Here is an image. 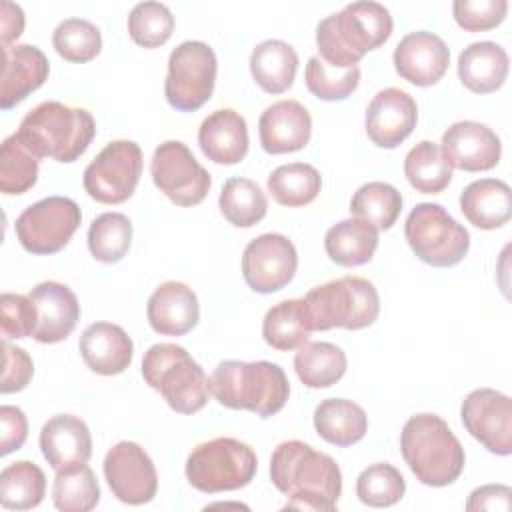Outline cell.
Returning <instances> with one entry per match:
<instances>
[{"instance_id": "6da1fadb", "label": "cell", "mask_w": 512, "mask_h": 512, "mask_svg": "<svg viewBox=\"0 0 512 512\" xmlns=\"http://www.w3.org/2000/svg\"><path fill=\"white\" fill-rule=\"evenodd\" d=\"M270 478L288 496L284 508L332 512L342 494V472L336 460L300 440L276 446L270 458Z\"/></svg>"}, {"instance_id": "7a4b0ae2", "label": "cell", "mask_w": 512, "mask_h": 512, "mask_svg": "<svg viewBox=\"0 0 512 512\" xmlns=\"http://www.w3.org/2000/svg\"><path fill=\"white\" fill-rule=\"evenodd\" d=\"M394 22L384 4L352 2L326 16L316 28L320 58L338 70L356 66L366 52L380 48L392 34Z\"/></svg>"}, {"instance_id": "3957f363", "label": "cell", "mask_w": 512, "mask_h": 512, "mask_svg": "<svg viewBox=\"0 0 512 512\" xmlns=\"http://www.w3.org/2000/svg\"><path fill=\"white\" fill-rule=\"evenodd\" d=\"M96 122L86 108L46 100L20 122L16 136L38 158L74 162L90 146Z\"/></svg>"}, {"instance_id": "277c9868", "label": "cell", "mask_w": 512, "mask_h": 512, "mask_svg": "<svg viewBox=\"0 0 512 512\" xmlns=\"http://www.w3.org/2000/svg\"><path fill=\"white\" fill-rule=\"evenodd\" d=\"M210 392L230 410H248L260 418H270L284 408L290 382L274 362L224 360L210 376Z\"/></svg>"}, {"instance_id": "5b68a950", "label": "cell", "mask_w": 512, "mask_h": 512, "mask_svg": "<svg viewBox=\"0 0 512 512\" xmlns=\"http://www.w3.org/2000/svg\"><path fill=\"white\" fill-rule=\"evenodd\" d=\"M402 458L426 486L452 484L464 470L466 454L450 426L436 414L410 416L400 432Z\"/></svg>"}, {"instance_id": "8992f818", "label": "cell", "mask_w": 512, "mask_h": 512, "mask_svg": "<svg viewBox=\"0 0 512 512\" xmlns=\"http://www.w3.org/2000/svg\"><path fill=\"white\" fill-rule=\"evenodd\" d=\"M142 376L178 414H196L208 402L210 378L178 344L162 342L150 346L142 358Z\"/></svg>"}, {"instance_id": "52a82bcc", "label": "cell", "mask_w": 512, "mask_h": 512, "mask_svg": "<svg viewBox=\"0 0 512 512\" xmlns=\"http://www.w3.org/2000/svg\"><path fill=\"white\" fill-rule=\"evenodd\" d=\"M312 330H360L378 318L380 298L374 284L360 276H342L314 286L304 296Z\"/></svg>"}, {"instance_id": "ba28073f", "label": "cell", "mask_w": 512, "mask_h": 512, "mask_svg": "<svg viewBox=\"0 0 512 512\" xmlns=\"http://www.w3.org/2000/svg\"><path fill=\"white\" fill-rule=\"evenodd\" d=\"M256 470V452L228 436L198 444L186 460L188 482L204 494L244 488L254 480Z\"/></svg>"}, {"instance_id": "9c48e42d", "label": "cell", "mask_w": 512, "mask_h": 512, "mask_svg": "<svg viewBox=\"0 0 512 512\" xmlns=\"http://www.w3.org/2000/svg\"><path fill=\"white\" fill-rule=\"evenodd\" d=\"M404 236L412 252L434 268L460 264L470 248L468 230L434 202H420L412 208L404 224Z\"/></svg>"}, {"instance_id": "30bf717a", "label": "cell", "mask_w": 512, "mask_h": 512, "mask_svg": "<svg viewBox=\"0 0 512 512\" xmlns=\"http://www.w3.org/2000/svg\"><path fill=\"white\" fill-rule=\"evenodd\" d=\"M216 72L218 60L206 42L186 40L178 44L168 58L164 82L166 102L178 112L202 108L214 92Z\"/></svg>"}, {"instance_id": "8fae6325", "label": "cell", "mask_w": 512, "mask_h": 512, "mask_svg": "<svg viewBox=\"0 0 512 512\" xmlns=\"http://www.w3.org/2000/svg\"><path fill=\"white\" fill-rule=\"evenodd\" d=\"M82 220L80 206L66 196H48L28 206L16 218V236L30 254L46 256L60 252Z\"/></svg>"}, {"instance_id": "7c38bea8", "label": "cell", "mask_w": 512, "mask_h": 512, "mask_svg": "<svg viewBox=\"0 0 512 512\" xmlns=\"http://www.w3.org/2000/svg\"><path fill=\"white\" fill-rule=\"evenodd\" d=\"M142 162V150L136 142L114 140L86 166L84 190L100 204H122L138 186Z\"/></svg>"}, {"instance_id": "4fadbf2b", "label": "cell", "mask_w": 512, "mask_h": 512, "mask_svg": "<svg viewBox=\"0 0 512 512\" xmlns=\"http://www.w3.org/2000/svg\"><path fill=\"white\" fill-rule=\"evenodd\" d=\"M150 176L154 186L176 206L200 204L212 186L208 170L180 140H166L154 150Z\"/></svg>"}, {"instance_id": "5bb4252c", "label": "cell", "mask_w": 512, "mask_h": 512, "mask_svg": "<svg viewBox=\"0 0 512 512\" xmlns=\"http://www.w3.org/2000/svg\"><path fill=\"white\" fill-rule=\"evenodd\" d=\"M298 268L294 244L282 234H262L242 252L244 282L258 294H272L288 286Z\"/></svg>"}, {"instance_id": "9a60e30c", "label": "cell", "mask_w": 512, "mask_h": 512, "mask_svg": "<svg viewBox=\"0 0 512 512\" xmlns=\"http://www.w3.org/2000/svg\"><path fill=\"white\" fill-rule=\"evenodd\" d=\"M464 428L488 452L508 456L512 452V402L494 388L472 390L460 408Z\"/></svg>"}, {"instance_id": "2e32d148", "label": "cell", "mask_w": 512, "mask_h": 512, "mask_svg": "<svg viewBox=\"0 0 512 512\" xmlns=\"http://www.w3.org/2000/svg\"><path fill=\"white\" fill-rule=\"evenodd\" d=\"M104 478L112 494L130 506L150 502L158 490L152 458L140 444L130 440H122L106 452Z\"/></svg>"}, {"instance_id": "e0dca14e", "label": "cell", "mask_w": 512, "mask_h": 512, "mask_svg": "<svg viewBox=\"0 0 512 512\" xmlns=\"http://www.w3.org/2000/svg\"><path fill=\"white\" fill-rule=\"evenodd\" d=\"M416 100L400 88L380 90L368 104L364 126L368 138L380 148L400 146L416 128Z\"/></svg>"}, {"instance_id": "ac0fdd59", "label": "cell", "mask_w": 512, "mask_h": 512, "mask_svg": "<svg viewBox=\"0 0 512 512\" xmlns=\"http://www.w3.org/2000/svg\"><path fill=\"white\" fill-rule=\"evenodd\" d=\"M442 152L452 168L484 172L500 162L502 144L498 134L480 122L460 120L442 134Z\"/></svg>"}, {"instance_id": "d6986e66", "label": "cell", "mask_w": 512, "mask_h": 512, "mask_svg": "<svg viewBox=\"0 0 512 512\" xmlns=\"http://www.w3.org/2000/svg\"><path fill=\"white\" fill-rule=\"evenodd\" d=\"M392 60L400 78L424 88L442 80L450 64V50L440 36L416 30L396 44Z\"/></svg>"}, {"instance_id": "ffe728a7", "label": "cell", "mask_w": 512, "mask_h": 512, "mask_svg": "<svg viewBox=\"0 0 512 512\" xmlns=\"http://www.w3.org/2000/svg\"><path fill=\"white\" fill-rule=\"evenodd\" d=\"M36 306V330L32 334L40 344H56L66 340L80 320V304L76 294L60 282H40L30 290Z\"/></svg>"}, {"instance_id": "44dd1931", "label": "cell", "mask_w": 512, "mask_h": 512, "mask_svg": "<svg viewBox=\"0 0 512 512\" xmlns=\"http://www.w3.org/2000/svg\"><path fill=\"white\" fill-rule=\"evenodd\" d=\"M50 72L46 54L32 44L2 46V84L0 108L10 110L34 90H38Z\"/></svg>"}, {"instance_id": "7402d4cb", "label": "cell", "mask_w": 512, "mask_h": 512, "mask_svg": "<svg viewBox=\"0 0 512 512\" xmlns=\"http://www.w3.org/2000/svg\"><path fill=\"white\" fill-rule=\"evenodd\" d=\"M312 118L298 100H278L258 120V136L264 152L290 154L310 142Z\"/></svg>"}, {"instance_id": "603a6c76", "label": "cell", "mask_w": 512, "mask_h": 512, "mask_svg": "<svg viewBox=\"0 0 512 512\" xmlns=\"http://www.w3.org/2000/svg\"><path fill=\"white\" fill-rule=\"evenodd\" d=\"M40 450L56 472L72 470L90 460L92 436L78 416L56 414L40 430Z\"/></svg>"}, {"instance_id": "cb8c5ba5", "label": "cell", "mask_w": 512, "mask_h": 512, "mask_svg": "<svg viewBox=\"0 0 512 512\" xmlns=\"http://www.w3.org/2000/svg\"><path fill=\"white\" fill-rule=\"evenodd\" d=\"M146 316L154 332L162 336H184L198 324V298L190 286L168 280L148 298Z\"/></svg>"}, {"instance_id": "d4e9b609", "label": "cell", "mask_w": 512, "mask_h": 512, "mask_svg": "<svg viewBox=\"0 0 512 512\" xmlns=\"http://www.w3.org/2000/svg\"><path fill=\"white\" fill-rule=\"evenodd\" d=\"M78 350L84 364L100 376L122 374L134 356L132 338L112 322L90 324L80 336Z\"/></svg>"}, {"instance_id": "484cf974", "label": "cell", "mask_w": 512, "mask_h": 512, "mask_svg": "<svg viewBox=\"0 0 512 512\" xmlns=\"http://www.w3.org/2000/svg\"><path fill=\"white\" fill-rule=\"evenodd\" d=\"M198 146L216 164L232 166L242 162L248 154V126L244 116L232 108L214 110L198 128Z\"/></svg>"}, {"instance_id": "4316f807", "label": "cell", "mask_w": 512, "mask_h": 512, "mask_svg": "<svg viewBox=\"0 0 512 512\" xmlns=\"http://www.w3.org/2000/svg\"><path fill=\"white\" fill-rule=\"evenodd\" d=\"M460 210L476 228L496 230L512 216L510 186L498 178L474 180L460 194Z\"/></svg>"}, {"instance_id": "83f0119b", "label": "cell", "mask_w": 512, "mask_h": 512, "mask_svg": "<svg viewBox=\"0 0 512 512\" xmlns=\"http://www.w3.org/2000/svg\"><path fill=\"white\" fill-rule=\"evenodd\" d=\"M506 76L508 54L496 42H474L458 56V78L474 94L496 92Z\"/></svg>"}, {"instance_id": "f1b7e54d", "label": "cell", "mask_w": 512, "mask_h": 512, "mask_svg": "<svg viewBox=\"0 0 512 512\" xmlns=\"http://www.w3.org/2000/svg\"><path fill=\"white\" fill-rule=\"evenodd\" d=\"M376 248L378 230L372 224L354 216L336 222L328 228L324 236V250L328 258L344 268H354L370 262Z\"/></svg>"}, {"instance_id": "f546056e", "label": "cell", "mask_w": 512, "mask_h": 512, "mask_svg": "<svg viewBox=\"0 0 512 512\" xmlns=\"http://www.w3.org/2000/svg\"><path fill=\"white\" fill-rule=\"evenodd\" d=\"M314 428L334 446H352L366 436L368 416L362 406L346 398H326L314 410Z\"/></svg>"}, {"instance_id": "4dcf8cb0", "label": "cell", "mask_w": 512, "mask_h": 512, "mask_svg": "<svg viewBox=\"0 0 512 512\" xmlns=\"http://www.w3.org/2000/svg\"><path fill=\"white\" fill-rule=\"evenodd\" d=\"M298 54L284 40H264L250 54V74L268 94H282L294 84Z\"/></svg>"}, {"instance_id": "1f68e13d", "label": "cell", "mask_w": 512, "mask_h": 512, "mask_svg": "<svg viewBox=\"0 0 512 512\" xmlns=\"http://www.w3.org/2000/svg\"><path fill=\"white\" fill-rule=\"evenodd\" d=\"M294 370L308 388H328L346 372V354L332 342H304L294 354Z\"/></svg>"}, {"instance_id": "d6a6232c", "label": "cell", "mask_w": 512, "mask_h": 512, "mask_svg": "<svg viewBox=\"0 0 512 512\" xmlns=\"http://www.w3.org/2000/svg\"><path fill=\"white\" fill-rule=\"evenodd\" d=\"M310 322L304 298L284 300L272 306L262 320V336L268 346L280 352L296 350L310 338Z\"/></svg>"}, {"instance_id": "836d02e7", "label": "cell", "mask_w": 512, "mask_h": 512, "mask_svg": "<svg viewBox=\"0 0 512 512\" xmlns=\"http://www.w3.org/2000/svg\"><path fill=\"white\" fill-rule=\"evenodd\" d=\"M404 176L422 194H440L452 180V166L436 142L422 140L404 158Z\"/></svg>"}, {"instance_id": "e575fe53", "label": "cell", "mask_w": 512, "mask_h": 512, "mask_svg": "<svg viewBox=\"0 0 512 512\" xmlns=\"http://www.w3.org/2000/svg\"><path fill=\"white\" fill-rule=\"evenodd\" d=\"M322 188L320 172L306 162L282 164L268 176V192L280 206L300 208L310 204Z\"/></svg>"}, {"instance_id": "d590c367", "label": "cell", "mask_w": 512, "mask_h": 512, "mask_svg": "<svg viewBox=\"0 0 512 512\" xmlns=\"http://www.w3.org/2000/svg\"><path fill=\"white\" fill-rule=\"evenodd\" d=\"M44 492L46 476L34 462H12L0 472V504L8 510L36 508Z\"/></svg>"}, {"instance_id": "8d00e7d4", "label": "cell", "mask_w": 512, "mask_h": 512, "mask_svg": "<svg viewBox=\"0 0 512 512\" xmlns=\"http://www.w3.org/2000/svg\"><path fill=\"white\" fill-rule=\"evenodd\" d=\"M218 206L232 226L250 228L266 216L268 200L256 182L248 178H228L222 186Z\"/></svg>"}, {"instance_id": "74e56055", "label": "cell", "mask_w": 512, "mask_h": 512, "mask_svg": "<svg viewBox=\"0 0 512 512\" xmlns=\"http://www.w3.org/2000/svg\"><path fill=\"white\" fill-rule=\"evenodd\" d=\"M402 210V194L386 182L362 184L352 200L350 214L372 224L376 230H388L394 226Z\"/></svg>"}, {"instance_id": "f35d334b", "label": "cell", "mask_w": 512, "mask_h": 512, "mask_svg": "<svg viewBox=\"0 0 512 512\" xmlns=\"http://www.w3.org/2000/svg\"><path fill=\"white\" fill-rule=\"evenodd\" d=\"M132 242V222L120 212L96 216L88 228V250L104 264L120 262Z\"/></svg>"}, {"instance_id": "ab89813d", "label": "cell", "mask_w": 512, "mask_h": 512, "mask_svg": "<svg viewBox=\"0 0 512 512\" xmlns=\"http://www.w3.org/2000/svg\"><path fill=\"white\" fill-rule=\"evenodd\" d=\"M52 502L60 512H88L100 502V486L90 466L56 472Z\"/></svg>"}, {"instance_id": "60d3db41", "label": "cell", "mask_w": 512, "mask_h": 512, "mask_svg": "<svg viewBox=\"0 0 512 512\" xmlns=\"http://www.w3.org/2000/svg\"><path fill=\"white\" fill-rule=\"evenodd\" d=\"M38 180V156H34L16 134L0 148V190L6 196L28 192Z\"/></svg>"}, {"instance_id": "b9f144b4", "label": "cell", "mask_w": 512, "mask_h": 512, "mask_svg": "<svg viewBox=\"0 0 512 512\" xmlns=\"http://www.w3.org/2000/svg\"><path fill=\"white\" fill-rule=\"evenodd\" d=\"M406 480L400 470L388 462L370 464L356 478V496L362 504L372 508H386L402 500Z\"/></svg>"}, {"instance_id": "7bdbcfd3", "label": "cell", "mask_w": 512, "mask_h": 512, "mask_svg": "<svg viewBox=\"0 0 512 512\" xmlns=\"http://www.w3.org/2000/svg\"><path fill=\"white\" fill-rule=\"evenodd\" d=\"M52 44L64 60L84 64L100 54L102 36L90 20L66 18L56 26L52 34Z\"/></svg>"}, {"instance_id": "ee69618b", "label": "cell", "mask_w": 512, "mask_h": 512, "mask_svg": "<svg viewBox=\"0 0 512 512\" xmlns=\"http://www.w3.org/2000/svg\"><path fill=\"white\" fill-rule=\"evenodd\" d=\"M174 16L166 4L140 2L128 14V34L144 48H158L170 40Z\"/></svg>"}, {"instance_id": "f6af8a7d", "label": "cell", "mask_w": 512, "mask_h": 512, "mask_svg": "<svg viewBox=\"0 0 512 512\" xmlns=\"http://www.w3.org/2000/svg\"><path fill=\"white\" fill-rule=\"evenodd\" d=\"M306 88L320 100L336 102L346 100L360 84V68H332L320 56H312L304 72Z\"/></svg>"}, {"instance_id": "bcb514c9", "label": "cell", "mask_w": 512, "mask_h": 512, "mask_svg": "<svg viewBox=\"0 0 512 512\" xmlns=\"http://www.w3.org/2000/svg\"><path fill=\"white\" fill-rule=\"evenodd\" d=\"M506 12V0H456L452 4L454 20L466 32L492 30L504 22Z\"/></svg>"}, {"instance_id": "7dc6e473", "label": "cell", "mask_w": 512, "mask_h": 512, "mask_svg": "<svg viewBox=\"0 0 512 512\" xmlns=\"http://www.w3.org/2000/svg\"><path fill=\"white\" fill-rule=\"evenodd\" d=\"M0 324L2 336L8 338H26L32 336L36 330V306L30 296L4 292L0 296Z\"/></svg>"}, {"instance_id": "c3c4849f", "label": "cell", "mask_w": 512, "mask_h": 512, "mask_svg": "<svg viewBox=\"0 0 512 512\" xmlns=\"http://www.w3.org/2000/svg\"><path fill=\"white\" fill-rule=\"evenodd\" d=\"M2 350H4V372H2L0 392L2 394L20 392L32 380V374H34L32 358L28 356L26 350L8 344V340H4Z\"/></svg>"}, {"instance_id": "681fc988", "label": "cell", "mask_w": 512, "mask_h": 512, "mask_svg": "<svg viewBox=\"0 0 512 512\" xmlns=\"http://www.w3.org/2000/svg\"><path fill=\"white\" fill-rule=\"evenodd\" d=\"M0 426H2L0 454L6 456L14 450H20L28 436V422H26L24 412L16 406H8V404L2 406L0 408Z\"/></svg>"}, {"instance_id": "f907efd6", "label": "cell", "mask_w": 512, "mask_h": 512, "mask_svg": "<svg viewBox=\"0 0 512 512\" xmlns=\"http://www.w3.org/2000/svg\"><path fill=\"white\" fill-rule=\"evenodd\" d=\"M512 506V490L506 484H486L468 496L466 510L478 512V510H502L508 512Z\"/></svg>"}, {"instance_id": "816d5d0a", "label": "cell", "mask_w": 512, "mask_h": 512, "mask_svg": "<svg viewBox=\"0 0 512 512\" xmlns=\"http://www.w3.org/2000/svg\"><path fill=\"white\" fill-rule=\"evenodd\" d=\"M24 30V12L18 4L4 0L0 4V36L2 46H10Z\"/></svg>"}]
</instances>
